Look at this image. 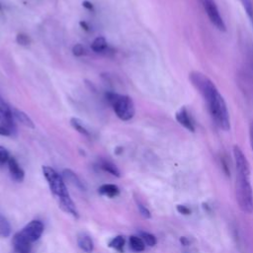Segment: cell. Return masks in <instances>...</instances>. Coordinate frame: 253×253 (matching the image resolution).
<instances>
[{
    "instance_id": "22",
    "label": "cell",
    "mask_w": 253,
    "mask_h": 253,
    "mask_svg": "<svg viewBox=\"0 0 253 253\" xmlns=\"http://www.w3.org/2000/svg\"><path fill=\"white\" fill-rule=\"evenodd\" d=\"M253 26V3L252 0H239Z\"/></svg>"
},
{
    "instance_id": "17",
    "label": "cell",
    "mask_w": 253,
    "mask_h": 253,
    "mask_svg": "<svg viewBox=\"0 0 253 253\" xmlns=\"http://www.w3.org/2000/svg\"><path fill=\"white\" fill-rule=\"evenodd\" d=\"M100 168L110 174H112L113 176H116V177H120L121 176V173H120V170L118 169V167L112 163L111 161H108V160H102L100 162Z\"/></svg>"
},
{
    "instance_id": "2",
    "label": "cell",
    "mask_w": 253,
    "mask_h": 253,
    "mask_svg": "<svg viewBox=\"0 0 253 253\" xmlns=\"http://www.w3.org/2000/svg\"><path fill=\"white\" fill-rule=\"evenodd\" d=\"M236 168L235 197L239 209L245 213L253 212V191L250 183V165L244 155L234 159Z\"/></svg>"
},
{
    "instance_id": "7",
    "label": "cell",
    "mask_w": 253,
    "mask_h": 253,
    "mask_svg": "<svg viewBox=\"0 0 253 253\" xmlns=\"http://www.w3.org/2000/svg\"><path fill=\"white\" fill-rule=\"evenodd\" d=\"M175 119L178 122V124L181 125L184 128H186L187 130H189L191 132H195V130H196L195 121L185 106L181 107L176 112Z\"/></svg>"
},
{
    "instance_id": "35",
    "label": "cell",
    "mask_w": 253,
    "mask_h": 253,
    "mask_svg": "<svg viewBox=\"0 0 253 253\" xmlns=\"http://www.w3.org/2000/svg\"><path fill=\"white\" fill-rule=\"evenodd\" d=\"M2 10V6H1V4H0V11Z\"/></svg>"
},
{
    "instance_id": "8",
    "label": "cell",
    "mask_w": 253,
    "mask_h": 253,
    "mask_svg": "<svg viewBox=\"0 0 253 253\" xmlns=\"http://www.w3.org/2000/svg\"><path fill=\"white\" fill-rule=\"evenodd\" d=\"M0 122L2 126L8 127L12 132L16 131V125L14 123L12 109L1 98H0Z\"/></svg>"
},
{
    "instance_id": "15",
    "label": "cell",
    "mask_w": 253,
    "mask_h": 253,
    "mask_svg": "<svg viewBox=\"0 0 253 253\" xmlns=\"http://www.w3.org/2000/svg\"><path fill=\"white\" fill-rule=\"evenodd\" d=\"M91 49L97 53H103L108 49V42L104 37L96 38L91 43Z\"/></svg>"
},
{
    "instance_id": "24",
    "label": "cell",
    "mask_w": 253,
    "mask_h": 253,
    "mask_svg": "<svg viewBox=\"0 0 253 253\" xmlns=\"http://www.w3.org/2000/svg\"><path fill=\"white\" fill-rule=\"evenodd\" d=\"M9 151L2 145H0V166L4 165L5 163H8V160L10 158Z\"/></svg>"
},
{
    "instance_id": "10",
    "label": "cell",
    "mask_w": 253,
    "mask_h": 253,
    "mask_svg": "<svg viewBox=\"0 0 253 253\" xmlns=\"http://www.w3.org/2000/svg\"><path fill=\"white\" fill-rule=\"evenodd\" d=\"M8 168L12 179L16 182H22L25 178V172L14 157H10L8 160Z\"/></svg>"
},
{
    "instance_id": "34",
    "label": "cell",
    "mask_w": 253,
    "mask_h": 253,
    "mask_svg": "<svg viewBox=\"0 0 253 253\" xmlns=\"http://www.w3.org/2000/svg\"><path fill=\"white\" fill-rule=\"evenodd\" d=\"M180 241H181L182 245H185V246H186V245L189 244V240L187 239V237H184V236L181 237V238H180Z\"/></svg>"
},
{
    "instance_id": "25",
    "label": "cell",
    "mask_w": 253,
    "mask_h": 253,
    "mask_svg": "<svg viewBox=\"0 0 253 253\" xmlns=\"http://www.w3.org/2000/svg\"><path fill=\"white\" fill-rule=\"evenodd\" d=\"M72 53H73L74 56H77V57L83 56L85 54V48H84V46L82 44L76 43L72 47Z\"/></svg>"
},
{
    "instance_id": "26",
    "label": "cell",
    "mask_w": 253,
    "mask_h": 253,
    "mask_svg": "<svg viewBox=\"0 0 253 253\" xmlns=\"http://www.w3.org/2000/svg\"><path fill=\"white\" fill-rule=\"evenodd\" d=\"M119 95H120V94H117V93H115V92L107 91V92L105 93V98H106V100L108 101V103H109L111 106H113L114 103L116 102V100L118 99Z\"/></svg>"
},
{
    "instance_id": "6",
    "label": "cell",
    "mask_w": 253,
    "mask_h": 253,
    "mask_svg": "<svg viewBox=\"0 0 253 253\" xmlns=\"http://www.w3.org/2000/svg\"><path fill=\"white\" fill-rule=\"evenodd\" d=\"M29 241H37L43 232V224L41 220L35 219L30 221L25 227L20 231Z\"/></svg>"
},
{
    "instance_id": "11",
    "label": "cell",
    "mask_w": 253,
    "mask_h": 253,
    "mask_svg": "<svg viewBox=\"0 0 253 253\" xmlns=\"http://www.w3.org/2000/svg\"><path fill=\"white\" fill-rule=\"evenodd\" d=\"M62 178L64 180V182H67L69 184H71L72 186L80 189V190H84V185L83 183L80 181V179L78 178V176L70 169H64L62 171Z\"/></svg>"
},
{
    "instance_id": "32",
    "label": "cell",
    "mask_w": 253,
    "mask_h": 253,
    "mask_svg": "<svg viewBox=\"0 0 253 253\" xmlns=\"http://www.w3.org/2000/svg\"><path fill=\"white\" fill-rule=\"evenodd\" d=\"M249 135H250V143L253 149V124L250 126V130H249Z\"/></svg>"
},
{
    "instance_id": "30",
    "label": "cell",
    "mask_w": 253,
    "mask_h": 253,
    "mask_svg": "<svg viewBox=\"0 0 253 253\" xmlns=\"http://www.w3.org/2000/svg\"><path fill=\"white\" fill-rule=\"evenodd\" d=\"M82 6H83L85 9L89 10V11H94V5H93L90 1H88V0L82 1Z\"/></svg>"
},
{
    "instance_id": "27",
    "label": "cell",
    "mask_w": 253,
    "mask_h": 253,
    "mask_svg": "<svg viewBox=\"0 0 253 253\" xmlns=\"http://www.w3.org/2000/svg\"><path fill=\"white\" fill-rule=\"evenodd\" d=\"M137 208H138V211H139L140 214H141L144 218H150L151 213H150L149 210H148L146 207H144V206H143L142 204H140V203H137Z\"/></svg>"
},
{
    "instance_id": "12",
    "label": "cell",
    "mask_w": 253,
    "mask_h": 253,
    "mask_svg": "<svg viewBox=\"0 0 253 253\" xmlns=\"http://www.w3.org/2000/svg\"><path fill=\"white\" fill-rule=\"evenodd\" d=\"M12 113H13L14 119H16L23 126H27V127H30V128L35 127V125H34L32 119L25 112H23L21 110H18L16 108H12Z\"/></svg>"
},
{
    "instance_id": "16",
    "label": "cell",
    "mask_w": 253,
    "mask_h": 253,
    "mask_svg": "<svg viewBox=\"0 0 253 253\" xmlns=\"http://www.w3.org/2000/svg\"><path fill=\"white\" fill-rule=\"evenodd\" d=\"M128 243H129L130 249L132 251H134V252H142L145 249V244H144L143 240L139 236L131 235L129 237Z\"/></svg>"
},
{
    "instance_id": "31",
    "label": "cell",
    "mask_w": 253,
    "mask_h": 253,
    "mask_svg": "<svg viewBox=\"0 0 253 253\" xmlns=\"http://www.w3.org/2000/svg\"><path fill=\"white\" fill-rule=\"evenodd\" d=\"M79 26H80L84 31L90 32V26L88 25L87 22H85V21H80V22H79Z\"/></svg>"
},
{
    "instance_id": "14",
    "label": "cell",
    "mask_w": 253,
    "mask_h": 253,
    "mask_svg": "<svg viewBox=\"0 0 253 253\" xmlns=\"http://www.w3.org/2000/svg\"><path fill=\"white\" fill-rule=\"evenodd\" d=\"M99 194L109 198H115L120 194V189L115 184H104L99 189Z\"/></svg>"
},
{
    "instance_id": "28",
    "label": "cell",
    "mask_w": 253,
    "mask_h": 253,
    "mask_svg": "<svg viewBox=\"0 0 253 253\" xmlns=\"http://www.w3.org/2000/svg\"><path fill=\"white\" fill-rule=\"evenodd\" d=\"M176 209H177V211H178L180 213H182V214L188 215V214L191 213V210H190L188 207L184 206V205H178Z\"/></svg>"
},
{
    "instance_id": "5",
    "label": "cell",
    "mask_w": 253,
    "mask_h": 253,
    "mask_svg": "<svg viewBox=\"0 0 253 253\" xmlns=\"http://www.w3.org/2000/svg\"><path fill=\"white\" fill-rule=\"evenodd\" d=\"M207 14L210 22L220 32L226 31L225 23L219 13V10L215 4L214 0H198Z\"/></svg>"
},
{
    "instance_id": "33",
    "label": "cell",
    "mask_w": 253,
    "mask_h": 253,
    "mask_svg": "<svg viewBox=\"0 0 253 253\" xmlns=\"http://www.w3.org/2000/svg\"><path fill=\"white\" fill-rule=\"evenodd\" d=\"M123 151H124V148H123L122 146H117V147L115 148V154H117V155L122 154Z\"/></svg>"
},
{
    "instance_id": "18",
    "label": "cell",
    "mask_w": 253,
    "mask_h": 253,
    "mask_svg": "<svg viewBox=\"0 0 253 253\" xmlns=\"http://www.w3.org/2000/svg\"><path fill=\"white\" fill-rule=\"evenodd\" d=\"M125 243H126V240L124 238V236L122 235H118V236H115L113 237L110 241H109V247L115 249L116 251L120 252V253H123L124 252V247H125Z\"/></svg>"
},
{
    "instance_id": "1",
    "label": "cell",
    "mask_w": 253,
    "mask_h": 253,
    "mask_svg": "<svg viewBox=\"0 0 253 253\" xmlns=\"http://www.w3.org/2000/svg\"><path fill=\"white\" fill-rule=\"evenodd\" d=\"M189 80L204 99L215 126L224 131L229 130V112L222 95L219 93L214 83L206 74L200 71H192L189 74Z\"/></svg>"
},
{
    "instance_id": "9",
    "label": "cell",
    "mask_w": 253,
    "mask_h": 253,
    "mask_svg": "<svg viewBox=\"0 0 253 253\" xmlns=\"http://www.w3.org/2000/svg\"><path fill=\"white\" fill-rule=\"evenodd\" d=\"M13 247L16 253H30L32 249V242L29 241L20 231L14 234L12 239Z\"/></svg>"
},
{
    "instance_id": "21",
    "label": "cell",
    "mask_w": 253,
    "mask_h": 253,
    "mask_svg": "<svg viewBox=\"0 0 253 253\" xmlns=\"http://www.w3.org/2000/svg\"><path fill=\"white\" fill-rule=\"evenodd\" d=\"M139 237L143 240L144 244L147 245V246H154L156 243H157V240H156V237L149 233V232H145V231H140L139 232Z\"/></svg>"
},
{
    "instance_id": "23",
    "label": "cell",
    "mask_w": 253,
    "mask_h": 253,
    "mask_svg": "<svg viewBox=\"0 0 253 253\" xmlns=\"http://www.w3.org/2000/svg\"><path fill=\"white\" fill-rule=\"evenodd\" d=\"M16 42L20 45H29L31 43V39L28 35L20 33L16 36Z\"/></svg>"
},
{
    "instance_id": "19",
    "label": "cell",
    "mask_w": 253,
    "mask_h": 253,
    "mask_svg": "<svg viewBox=\"0 0 253 253\" xmlns=\"http://www.w3.org/2000/svg\"><path fill=\"white\" fill-rule=\"evenodd\" d=\"M70 125H71V126H72L75 130H77L79 133H81V134H83V135H86V136H89V135H90L88 129L83 126L82 122H81L79 119H77V118H71V119H70Z\"/></svg>"
},
{
    "instance_id": "13",
    "label": "cell",
    "mask_w": 253,
    "mask_h": 253,
    "mask_svg": "<svg viewBox=\"0 0 253 253\" xmlns=\"http://www.w3.org/2000/svg\"><path fill=\"white\" fill-rule=\"evenodd\" d=\"M77 244L81 250L86 253H91L94 250V243L92 238L87 234H80L77 237Z\"/></svg>"
},
{
    "instance_id": "3",
    "label": "cell",
    "mask_w": 253,
    "mask_h": 253,
    "mask_svg": "<svg viewBox=\"0 0 253 253\" xmlns=\"http://www.w3.org/2000/svg\"><path fill=\"white\" fill-rule=\"evenodd\" d=\"M42 170L52 195L57 200L59 208L65 212L77 218L79 216L78 211L76 209L75 204L69 196L62 176L59 175L53 168L49 166H42Z\"/></svg>"
},
{
    "instance_id": "20",
    "label": "cell",
    "mask_w": 253,
    "mask_h": 253,
    "mask_svg": "<svg viewBox=\"0 0 253 253\" xmlns=\"http://www.w3.org/2000/svg\"><path fill=\"white\" fill-rule=\"evenodd\" d=\"M11 234V226L9 221L0 214V236L1 237H8Z\"/></svg>"
},
{
    "instance_id": "29",
    "label": "cell",
    "mask_w": 253,
    "mask_h": 253,
    "mask_svg": "<svg viewBox=\"0 0 253 253\" xmlns=\"http://www.w3.org/2000/svg\"><path fill=\"white\" fill-rule=\"evenodd\" d=\"M13 134V132L6 126L0 125V135L2 136H11Z\"/></svg>"
},
{
    "instance_id": "4",
    "label": "cell",
    "mask_w": 253,
    "mask_h": 253,
    "mask_svg": "<svg viewBox=\"0 0 253 253\" xmlns=\"http://www.w3.org/2000/svg\"><path fill=\"white\" fill-rule=\"evenodd\" d=\"M112 107L117 117L124 122L131 120L135 114L134 103L132 99L127 95H119L118 99Z\"/></svg>"
}]
</instances>
